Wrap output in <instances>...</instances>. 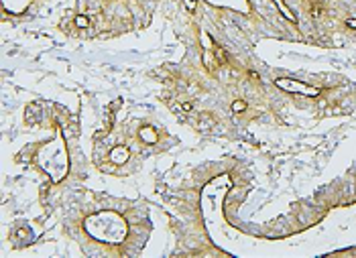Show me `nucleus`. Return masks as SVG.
<instances>
[{
    "label": "nucleus",
    "instance_id": "obj_1",
    "mask_svg": "<svg viewBox=\"0 0 356 258\" xmlns=\"http://www.w3.org/2000/svg\"><path fill=\"white\" fill-rule=\"evenodd\" d=\"M281 88H285V89H301V92H305V94H311V96H315L317 94V89H314V88H301V83H295V81H285V79H279L277 81Z\"/></svg>",
    "mask_w": 356,
    "mask_h": 258
},
{
    "label": "nucleus",
    "instance_id": "obj_3",
    "mask_svg": "<svg viewBox=\"0 0 356 258\" xmlns=\"http://www.w3.org/2000/svg\"><path fill=\"white\" fill-rule=\"evenodd\" d=\"M244 108H246V104H244V102H240V100L232 104V110H234V112H242Z\"/></svg>",
    "mask_w": 356,
    "mask_h": 258
},
{
    "label": "nucleus",
    "instance_id": "obj_5",
    "mask_svg": "<svg viewBox=\"0 0 356 258\" xmlns=\"http://www.w3.org/2000/svg\"><path fill=\"white\" fill-rule=\"evenodd\" d=\"M348 27H352V29H356V19H350V20H348Z\"/></svg>",
    "mask_w": 356,
    "mask_h": 258
},
{
    "label": "nucleus",
    "instance_id": "obj_4",
    "mask_svg": "<svg viewBox=\"0 0 356 258\" xmlns=\"http://www.w3.org/2000/svg\"><path fill=\"white\" fill-rule=\"evenodd\" d=\"M75 23H78V27H88V19H85V16H78Z\"/></svg>",
    "mask_w": 356,
    "mask_h": 258
},
{
    "label": "nucleus",
    "instance_id": "obj_2",
    "mask_svg": "<svg viewBox=\"0 0 356 258\" xmlns=\"http://www.w3.org/2000/svg\"><path fill=\"white\" fill-rule=\"evenodd\" d=\"M114 159H116V163H124V159H126V150L118 148L116 153H114Z\"/></svg>",
    "mask_w": 356,
    "mask_h": 258
}]
</instances>
